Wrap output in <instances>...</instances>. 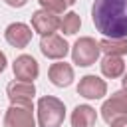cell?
Listing matches in <instances>:
<instances>
[{"mask_svg": "<svg viewBox=\"0 0 127 127\" xmlns=\"http://www.w3.org/2000/svg\"><path fill=\"white\" fill-rule=\"evenodd\" d=\"M91 20L105 38H127V0H95Z\"/></svg>", "mask_w": 127, "mask_h": 127, "instance_id": "cell-1", "label": "cell"}, {"mask_svg": "<svg viewBox=\"0 0 127 127\" xmlns=\"http://www.w3.org/2000/svg\"><path fill=\"white\" fill-rule=\"evenodd\" d=\"M65 117V105L54 95L38 99V127H62Z\"/></svg>", "mask_w": 127, "mask_h": 127, "instance_id": "cell-2", "label": "cell"}, {"mask_svg": "<svg viewBox=\"0 0 127 127\" xmlns=\"http://www.w3.org/2000/svg\"><path fill=\"white\" fill-rule=\"evenodd\" d=\"M101 54V46L97 40L89 38V36H83L79 40H75L73 48H71V60L75 65H81V67H87V65H93L97 62Z\"/></svg>", "mask_w": 127, "mask_h": 127, "instance_id": "cell-3", "label": "cell"}, {"mask_svg": "<svg viewBox=\"0 0 127 127\" xmlns=\"http://www.w3.org/2000/svg\"><path fill=\"white\" fill-rule=\"evenodd\" d=\"M4 127H36L32 103H10L4 113Z\"/></svg>", "mask_w": 127, "mask_h": 127, "instance_id": "cell-4", "label": "cell"}, {"mask_svg": "<svg viewBox=\"0 0 127 127\" xmlns=\"http://www.w3.org/2000/svg\"><path fill=\"white\" fill-rule=\"evenodd\" d=\"M101 117H103V121L107 125H113L115 121L127 117V89H119L107 101H103Z\"/></svg>", "mask_w": 127, "mask_h": 127, "instance_id": "cell-5", "label": "cell"}, {"mask_svg": "<svg viewBox=\"0 0 127 127\" xmlns=\"http://www.w3.org/2000/svg\"><path fill=\"white\" fill-rule=\"evenodd\" d=\"M12 71H14V77L16 79H20V81H32L34 83V79L40 75V65H38V62L32 56L22 54V56H18L14 60Z\"/></svg>", "mask_w": 127, "mask_h": 127, "instance_id": "cell-6", "label": "cell"}, {"mask_svg": "<svg viewBox=\"0 0 127 127\" xmlns=\"http://www.w3.org/2000/svg\"><path fill=\"white\" fill-rule=\"evenodd\" d=\"M40 52L46 58H50V60H62V58L67 56L69 46H67V42L62 36L50 34V36H42V40H40Z\"/></svg>", "mask_w": 127, "mask_h": 127, "instance_id": "cell-7", "label": "cell"}, {"mask_svg": "<svg viewBox=\"0 0 127 127\" xmlns=\"http://www.w3.org/2000/svg\"><path fill=\"white\" fill-rule=\"evenodd\" d=\"M60 24H62V20L58 18V14H52L48 10H36L32 14V28L40 36L56 34V30L60 28Z\"/></svg>", "mask_w": 127, "mask_h": 127, "instance_id": "cell-8", "label": "cell"}, {"mask_svg": "<svg viewBox=\"0 0 127 127\" xmlns=\"http://www.w3.org/2000/svg\"><path fill=\"white\" fill-rule=\"evenodd\" d=\"M77 93L85 99H101L107 93V83L97 75H83L77 83Z\"/></svg>", "mask_w": 127, "mask_h": 127, "instance_id": "cell-9", "label": "cell"}, {"mask_svg": "<svg viewBox=\"0 0 127 127\" xmlns=\"http://www.w3.org/2000/svg\"><path fill=\"white\" fill-rule=\"evenodd\" d=\"M6 93H8L10 103H32V99L36 95V87L32 81L14 79L6 85Z\"/></svg>", "mask_w": 127, "mask_h": 127, "instance_id": "cell-10", "label": "cell"}, {"mask_svg": "<svg viewBox=\"0 0 127 127\" xmlns=\"http://www.w3.org/2000/svg\"><path fill=\"white\" fill-rule=\"evenodd\" d=\"M32 28L26 26L24 22H12L6 30H4V38L10 46L14 48H26L32 42Z\"/></svg>", "mask_w": 127, "mask_h": 127, "instance_id": "cell-11", "label": "cell"}, {"mask_svg": "<svg viewBox=\"0 0 127 127\" xmlns=\"http://www.w3.org/2000/svg\"><path fill=\"white\" fill-rule=\"evenodd\" d=\"M48 77L56 87H67L73 81V67L69 64H65V62L52 64L50 69H48Z\"/></svg>", "mask_w": 127, "mask_h": 127, "instance_id": "cell-12", "label": "cell"}, {"mask_svg": "<svg viewBox=\"0 0 127 127\" xmlns=\"http://www.w3.org/2000/svg\"><path fill=\"white\" fill-rule=\"evenodd\" d=\"M97 113L91 105H77L71 111V127H95Z\"/></svg>", "mask_w": 127, "mask_h": 127, "instance_id": "cell-13", "label": "cell"}, {"mask_svg": "<svg viewBox=\"0 0 127 127\" xmlns=\"http://www.w3.org/2000/svg\"><path fill=\"white\" fill-rule=\"evenodd\" d=\"M101 73L109 79H115V77H121L125 73V64L119 56H105L101 60Z\"/></svg>", "mask_w": 127, "mask_h": 127, "instance_id": "cell-14", "label": "cell"}, {"mask_svg": "<svg viewBox=\"0 0 127 127\" xmlns=\"http://www.w3.org/2000/svg\"><path fill=\"white\" fill-rule=\"evenodd\" d=\"M101 52H105V56H125L127 54V38H103L99 42Z\"/></svg>", "mask_w": 127, "mask_h": 127, "instance_id": "cell-15", "label": "cell"}, {"mask_svg": "<svg viewBox=\"0 0 127 127\" xmlns=\"http://www.w3.org/2000/svg\"><path fill=\"white\" fill-rule=\"evenodd\" d=\"M79 26H81V18H79V14H75V12H67V14L62 18L60 30H62L65 36H73L75 32H79Z\"/></svg>", "mask_w": 127, "mask_h": 127, "instance_id": "cell-16", "label": "cell"}, {"mask_svg": "<svg viewBox=\"0 0 127 127\" xmlns=\"http://www.w3.org/2000/svg\"><path fill=\"white\" fill-rule=\"evenodd\" d=\"M38 2H40L42 10H48V12H52V14H62V12H65V8H67V4H65L64 0H38Z\"/></svg>", "mask_w": 127, "mask_h": 127, "instance_id": "cell-17", "label": "cell"}, {"mask_svg": "<svg viewBox=\"0 0 127 127\" xmlns=\"http://www.w3.org/2000/svg\"><path fill=\"white\" fill-rule=\"evenodd\" d=\"M8 6H12V8H22V6H26V2L28 0H4Z\"/></svg>", "mask_w": 127, "mask_h": 127, "instance_id": "cell-18", "label": "cell"}, {"mask_svg": "<svg viewBox=\"0 0 127 127\" xmlns=\"http://www.w3.org/2000/svg\"><path fill=\"white\" fill-rule=\"evenodd\" d=\"M6 69V54L4 52H0V73Z\"/></svg>", "mask_w": 127, "mask_h": 127, "instance_id": "cell-19", "label": "cell"}, {"mask_svg": "<svg viewBox=\"0 0 127 127\" xmlns=\"http://www.w3.org/2000/svg\"><path fill=\"white\" fill-rule=\"evenodd\" d=\"M111 127H127V117H123V119H119V121H115Z\"/></svg>", "mask_w": 127, "mask_h": 127, "instance_id": "cell-20", "label": "cell"}, {"mask_svg": "<svg viewBox=\"0 0 127 127\" xmlns=\"http://www.w3.org/2000/svg\"><path fill=\"white\" fill-rule=\"evenodd\" d=\"M121 83H123V89H127V71L123 73V79H121Z\"/></svg>", "mask_w": 127, "mask_h": 127, "instance_id": "cell-21", "label": "cell"}, {"mask_svg": "<svg viewBox=\"0 0 127 127\" xmlns=\"http://www.w3.org/2000/svg\"><path fill=\"white\" fill-rule=\"evenodd\" d=\"M64 2H65L67 6H71V4H75V0H64Z\"/></svg>", "mask_w": 127, "mask_h": 127, "instance_id": "cell-22", "label": "cell"}]
</instances>
